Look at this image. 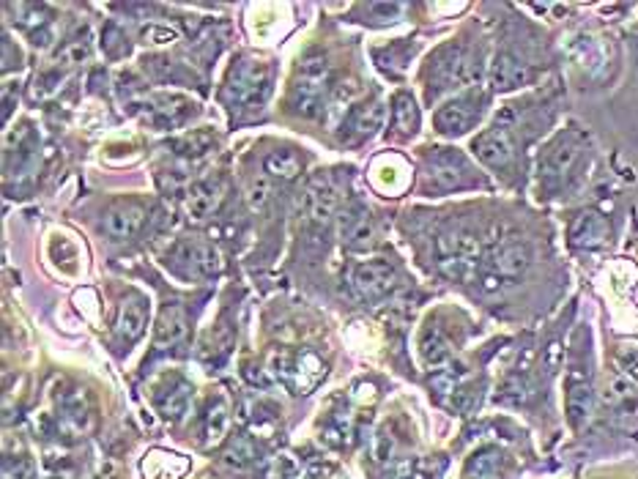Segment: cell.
<instances>
[{"label":"cell","mask_w":638,"mask_h":479,"mask_svg":"<svg viewBox=\"0 0 638 479\" xmlns=\"http://www.w3.org/2000/svg\"><path fill=\"white\" fill-rule=\"evenodd\" d=\"M483 74V63L477 55H472L466 47L450 44L444 49H439L431 60V71H428V99H439L441 93L452 90V88H463L477 82Z\"/></svg>","instance_id":"1"},{"label":"cell","mask_w":638,"mask_h":479,"mask_svg":"<svg viewBox=\"0 0 638 479\" xmlns=\"http://www.w3.org/2000/svg\"><path fill=\"white\" fill-rule=\"evenodd\" d=\"M329 93V63L324 55H307L293 77L291 104L302 118H318L326 110Z\"/></svg>","instance_id":"2"},{"label":"cell","mask_w":638,"mask_h":479,"mask_svg":"<svg viewBox=\"0 0 638 479\" xmlns=\"http://www.w3.org/2000/svg\"><path fill=\"white\" fill-rule=\"evenodd\" d=\"M269 93V63L255 58H241L230 66L222 99L230 107L261 104Z\"/></svg>","instance_id":"3"},{"label":"cell","mask_w":638,"mask_h":479,"mask_svg":"<svg viewBox=\"0 0 638 479\" xmlns=\"http://www.w3.org/2000/svg\"><path fill=\"white\" fill-rule=\"evenodd\" d=\"M271 367H274L277 378H280L288 389H293V392H299V395L315 389L318 381L326 376L324 362H321L313 351H302V354H277V357L271 359Z\"/></svg>","instance_id":"4"},{"label":"cell","mask_w":638,"mask_h":479,"mask_svg":"<svg viewBox=\"0 0 638 479\" xmlns=\"http://www.w3.org/2000/svg\"><path fill=\"white\" fill-rule=\"evenodd\" d=\"M485 110V93H463L452 101H447L444 107H439V112L433 115V123H436V132L447 134V137H458V134H466L483 115Z\"/></svg>","instance_id":"5"},{"label":"cell","mask_w":638,"mask_h":479,"mask_svg":"<svg viewBox=\"0 0 638 479\" xmlns=\"http://www.w3.org/2000/svg\"><path fill=\"white\" fill-rule=\"evenodd\" d=\"M472 173H474L472 165L455 148H436V154L431 156V186L439 192L472 186L474 184Z\"/></svg>","instance_id":"6"},{"label":"cell","mask_w":638,"mask_h":479,"mask_svg":"<svg viewBox=\"0 0 638 479\" xmlns=\"http://www.w3.org/2000/svg\"><path fill=\"white\" fill-rule=\"evenodd\" d=\"M579 159H581V140L576 134L557 137L554 145L546 148V154L540 156V176H543V181L551 184V186L562 184L570 176V170L579 165Z\"/></svg>","instance_id":"7"},{"label":"cell","mask_w":638,"mask_h":479,"mask_svg":"<svg viewBox=\"0 0 638 479\" xmlns=\"http://www.w3.org/2000/svg\"><path fill=\"white\" fill-rule=\"evenodd\" d=\"M398 282V271L387 261H367L354 269L351 274V288L359 299H378L389 293Z\"/></svg>","instance_id":"8"},{"label":"cell","mask_w":638,"mask_h":479,"mask_svg":"<svg viewBox=\"0 0 638 479\" xmlns=\"http://www.w3.org/2000/svg\"><path fill=\"white\" fill-rule=\"evenodd\" d=\"M477 159L488 167H507L516 156V143H513V134L507 126L496 123L491 129H485L483 134L474 137L472 143Z\"/></svg>","instance_id":"9"},{"label":"cell","mask_w":638,"mask_h":479,"mask_svg":"<svg viewBox=\"0 0 638 479\" xmlns=\"http://www.w3.org/2000/svg\"><path fill=\"white\" fill-rule=\"evenodd\" d=\"M189 400H192V387L181 376H167L154 392V406L165 420L184 417L189 409Z\"/></svg>","instance_id":"10"},{"label":"cell","mask_w":638,"mask_h":479,"mask_svg":"<svg viewBox=\"0 0 638 479\" xmlns=\"http://www.w3.org/2000/svg\"><path fill=\"white\" fill-rule=\"evenodd\" d=\"M145 324H148V302L137 293H132L121 310H118V321H115V335L121 343L132 346L143 332H145Z\"/></svg>","instance_id":"11"},{"label":"cell","mask_w":638,"mask_h":479,"mask_svg":"<svg viewBox=\"0 0 638 479\" xmlns=\"http://www.w3.org/2000/svg\"><path fill=\"white\" fill-rule=\"evenodd\" d=\"M307 208L315 222H329L337 208V189L324 170H318L307 184Z\"/></svg>","instance_id":"12"},{"label":"cell","mask_w":638,"mask_h":479,"mask_svg":"<svg viewBox=\"0 0 638 479\" xmlns=\"http://www.w3.org/2000/svg\"><path fill=\"white\" fill-rule=\"evenodd\" d=\"M222 181L219 178H203L195 181L186 192V214L192 219H206L217 211V206L222 203Z\"/></svg>","instance_id":"13"},{"label":"cell","mask_w":638,"mask_h":479,"mask_svg":"<svg viewBox=\"0 0 638 479\" xmlns=\"http://www.w3.org/2000/svg\"><path fill=\"white\" fill-rule=\"evenodd\" d=\"M337 230H340V239H343L346 247H351V250L367 247L370 239H373V222H370L367 208H362V206L346 208V211L340 214Z\"/></svg>","instance_id":"14"},{"label":"cell","mask_w":638,"mask_h":479,"mask_svg":"<svg viewBox=\"0 0 638 479\" xmlns=\"http://www.w3.org/2000/svg\"><path fill=\"white\" fill-rule=\"evenodd\" d=\"M384 118H387V110L381 101H370V104H362L356 110H351L343 121V129L348 134V140H365V137H373L381 126H384Z\"/></svg>","instance_id":"15"},{"label":"cell","mask_w":638,"mask_h":479,"mask_svg":"<svg viewBox=\"0 0 638 479\" xmlns=\"http://www.w3.org/2000/svg\"><path fill=\"white\" fill-rule=\"evenodd\" d=\"M145 219V211L143 206H134V203H123V206H115L104 214V233L112 239V241H126L137 233V228L143 225Z\"/></svg>","instance_id":"16"},{"label":"cell","mask_w":638,"mask_h":479,"mask_svg":"<svg viewBox=\"0 0 638 479\" xmlns=\"http://www.w3.org/2000/svg\"><path fill=\"white\" fill-rule=\"evenodd\" d=\"M55 403H58V417H60V425L66 431H85L88 428V420H90V409H88V398L82 389H66V392H58L55 395Z\"/></svg>","instance_id":"17"},{"label":"cell","mask_w":638,"mask_h":479,"mask_svg":"<svg viewBox=\"0 0 638 479\" xmlns=\"http://www.w3.org/2000/svg\"><path fill=\"white\" fill-rule=\"evenodd\" d=\"M189 472V461L167 452V450H151L143 458V477L145 479H181Z\"/></svg>","instance_id":"18"},{"label":"cell","mask_w":638,"mask_h":479,"mask_svg":"<svg viewBox=\"0 0 638 479\" xmlns=\"http://www.w3.org/2000/svg\"><path fill=\"white\" fill-rule=\"evenodd\" d=\"M175 263H184L195 277H214L219 271V255L208 244H184L175 250Z\"/></svg>","instance_id":"19"},{"label":"cell","mask_w":638,"mask_h":479,"mask_svg":"<svg viewBox=\"0 0 638 479\" xmlns=\"http://www.w3.org/2000/svg\"><path fill=\"white\" fill-rule=\"evenodd\" d=\"M529 80V69L526 63H521L516 55L502 52L496 55V60L491 63V85L496 90H513L518 85H524Z\"/></svg>","instance_id":"20"},{"label":"cell","mask_w":638,"mask_h":479,"mask_svg":"<svg viewBox=\"0 0 638 479\" xmlns=\"http://www.w3.org/2000/svg\"><path fill=\"white\" fill-rule=\"evenodd\" d=\"M420 357H422L425 367H433L436 373L444 365H450L452 351H450V343H447V337L441 335L439 326H425V332L420 337Z\"/></svg>","instance_id":"21"},{"label":"cell","mask_w":638,"mask_h":479,"mask_svg":"<svg viewBox=\"0 0 638 479\" xmlns=\"http://www.w3.org/2000/svg\"><path fill=\"white\" fill-rule=\"evenodd\" d=\"M184 335H186V318H184L181 307L178 304H167L159 313V321H156V329H154L156 346H175Z\"/></svg>","instance_id":"22"},{"label":"cell","mask_w":638,"mask_h":479,"mask_svg":"<svg viewBox=\"0 0 638 479\" xmlns=\"http://www.w3.org/2000/svg\"><path fill=\"white\" fill-rule=\"evenodd\" d=\"M186 112H189V101L186 99H181V96H162V99H156V107L151 110V121L156 126L167 129V126L181 123L186 118Z\"/></svg>","instance_id":"23"},{"label":"cell","mask_w":638,"mask_h":479,"mask_svg":"<svg viewBox=\"0 0 638 479\" xmlns=\"http://www.w3.org/2000/svg\"><path fill=\"white\" fill-rule=\"evenodd\" d=\"M395 176L409 181V170H406V165H403L398 156H384V159L376 162V167H373V181H376L378 189H384V192H400L398 184L392 181Z\"/></svg>","instance_id":"24"},{"label":"cell","mask_w":638,"mask_h":479,"mask_svg":"<svg viewBox=\"0 0 638 479\" xmlns=\"http://www.w3.org/2000/svg\"><path fill=\"white\" fill-rule=\"evenodd\" d=\"M568 414H570L573 425H581L592 414V389H590V384L573 381L568 387Z\"/></svg>","instance_id":"25"},{"label":"cell","mask_w":638,"mask_h":479,"mask_svg":"<svg viewBox=\"0 0 638 479\" xmlns=\"http://www.w3.org/2000/svg\"><path fill=\"white\" fill-rule=\"evenodd\" d=\"M392 118H395V126L403 134H414L420 129V110H417V104H414V99L409 93H398L395 96Z\"/></svg>","instance_id":"26"},{"label":"cell","mask_w":638,"mask_h":479,"mask_svg":"<svg viewBox=\"0 0 638 479\" xmlns=\"http://www.w3.org/2000/svg\"><path fill=\"white\" fill-rule=\"evenodd\" d=\"M266 173L269 176H277V178H293L299 170H302V159L293 154V151H274L266 156L263 162Z\"/></svg>","instance_id":"27"},{"label":"cell","mask_w":638,"mask_h":479,"mask_svg":"<svg viewBox=\"0 0 638 479\" xmlns=\"http://www.w3.org/2000/svg\"><path fill=\"white\" fill-rule=\"evenodd\" d=\"M228 406L222 400H211L208 409H206V439L208 442H219L228 431Z\"/></svg>","instance_id":"28"},{"label":"cell","mask_w":638,"mask_h":479,"mask_svg":"<svg viewBox=\"0 0 638 479\" xmlns=\"http://www.w3.org/2000/svg\"><path fill=\"white\" fill-rule=\"evenodd\" d=\"M214 145V137L208 132H197V134H186L175 143V151L186 159H200L211 151Z\"/></svg>","instance_id":"29"},{"label":"cell","mask_w":638,"mask_h":479,"mask_svg":"<svg viewBox=\"0 0 638 479\" xmlns=\"http://www.w3.org/2000/svg\"><path fill=\"white\" fill-rule=\"evenodd\" d=\"M472 479H502V455L499 452H483L469 466Z\"/></svg>","instance_id":"30"},{"label":"cell","mask_w":638,"mask_h":479,"mask_svg":"<svg viewBox=\"0 0 638 479\" xmlns=\"http://www.w3.org/2000/svg\"><path fill=\"white\" fill-rule=\"evenodd\" d=\"M225 461L228 466H236V469H247L252 461H255V447L247 436H236L228 450H225Z\"/></svg>","instance_id":"31"},{"label":"cell","mask_w":638,"mask_h":479,"mask_svg":"<svg viewBox=\"0 0 638 479\" xmlns=\"http://www.w3.org/2000/svg\"><path fill=\"white\" fill-rule=\"evenodd\" d=\"M573 239H576V244H598L603 239V222H601V217L584 214L579 219L576 230H573Z\"/></svg>","instance_id":"32"},{"label":"cell","mask_w":638,"mask_h":479,"mask_svg":"<svg viewBox=\"0 0 638 479\" xmlns=\"http://www.w3.org/2000/svg\"><path fill=\"white\" fill-rule=\"evenodd\" d=\"M354 96H356V82H343V85H337L335 93H332V99H329V104H326L329 115H332V118H340L343 112H348Z\"/></svg>","instance_id":"33"},{"label":"cell","mask_w":638,"mask_h":479,"mask_svg":"<svg viewBox=\"0 0 638 479\" xmlns=\"http://www.w3.org/2000/svg\"><path fill=\"white\" fill-rule=\"evenodd\" d=\"M33 474H36V463L27 455L3 461V479H33Z\"/></svg>","instance_id":"34"},{"label":"cell","mask_w":638,"mask_h":479,"mask_svg":"<svg viewBox=\"0 0 638 479\" xmlns=\"http://www.w3.org/2000/svg\"><path fill=\"white\" fill-rule=\"evenodd\" d=\"M299 477V463L291 455H277L271 458L269 469H266V479H296Z\"/></svg>","instance_id":"35"},{"label":"cell","mask_w":638,"mask_h":479,"mask_svg":"<svg viewBox=\"0 0 638 479\" xmlns=\"http://www.w3.org/2000/svg\"><path fill=\"white\" fill-rule=\"evenodd\" d=\"M88 55H90V44H88V33H82V36H74L71 41H66L58 58H63L66 63H80Z\"/></svg>","instance_id":"36"},{"label":"cell","mask_w":638,"mask_h":479,"mask_svg":"<svg viewBox=\"0 0 638 479\" xmlns=\"http://www.w3.org/2000/svg\"><path fill=\"white\" fill-rule=\"evenodd\" d=\"M367 14H378V22H395L403 11V3H370Z\"/></svg>","instance_id":"37"},{"label":"cell","mask_w":638,"mask_h":479,"mask_svg":"<svg viewBox=\"0 0 638 479\" xmlns=\"http://www.w3.org/2000/svg\"><path fill=\"white\" fill-rule=\"evenodd\" d=\"M143 38H145V44H167V41L175 38V30L162 27V25H148V27L143 30Z\"/></svg>","instance_id":"38"},{"label":"cell","mask_w":638,"mask_h":479,"mask_svg":"<svg viewBox=\"0 0 638 479\" xmlns=\"http://www.w3.org/2000/svg\"><path fill=\"white\" fill-rule=\"evenodd\" d=\"M392 447H395V442H392L389 431L384 428V431L376 436V442H373V455H376V461H387V458L392 455Z\"/></svg>","instance_id":"39"},{"label":"cell","mask_w":638,"mask_h":479,"mask_svg":"<svg viewBox=\"0 0 638 479\" xmlns=\"http://www.w3.org/2000/svg\"><path fill=\"white\" fill-rule=\"evenodd\" d=\"M118 41H123V36H121L115 27H107V30H104V41H101V47L107 49V55L118 58V55H123V52H126L123 47H118Z\"/></svg>","instance_id":"40"},{"label":"cell","mask_w":638,"mask_h":479,"mask_svg":"<svg viewBox=\"0 0 638 479\" xmlns=\"http://www.w3.org/2000/svg\"><path fill=\"white\" fill-rule=\"evenodd\" d=\"M266 197H269L266 181H252V186H250V206H252V208H261V206L266 203Z\"/></svg>","instance_id":"41"},{"label":"cell","mask_w":638,"mask_h":479,"mask_svg":"<svg viewBox=\"0 0 638 479\" xmlns=\"http://www.w3.org/2000/svg\"><path fill=\"white\" fill-rule=\"evenodd\" d=\"M47 479H71V474H49Z\"/></svg>","instance_id":"42"}]
</instances>
